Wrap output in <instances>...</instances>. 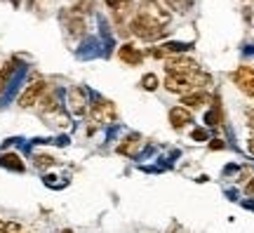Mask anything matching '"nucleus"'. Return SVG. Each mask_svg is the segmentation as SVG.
<instances>
[{
    "label": "nucleus",
    "instance_id": "1",
    "mask_svg": "<svg viewBox=\"0 0 254 233\" xmlns=\"http://www.w3.org/2000/svg\"><path fill=\"white\" fill-rule=\"evenodd\" d=\"M127 28H129V33H134L139 40H146V43H155V40H160L165 36L163 24H158L155 19H151L144 12L134 14L132 21L127 24Z\"/></svg>",
    "mask_w": 254,
    "mask_h": 233
},
{
    "label": "nucleus",
    "instance_id": "2",
    "mask_svg": "<svg viewBox=\"0 0 254 233\" xmlns=\"http://www.w3.org/2000/svg\"><path fill=\"white\" fill-rule=\"evenodd\" d=\"M87 120H90V130H87V132L92 135V132L101 125H113V123L118 120V111L113 106V101L99 99V101H94V104L87 108Z\"/></svg>",
    "mask_w": 254,
    "mask_h": 233
},
{
    "label": "nucleus",
    "instance_id": "3",
    "mask_svg": "<svg viewBox=\"0 0 254 233\" xmlns=\"http://www.w3.org/2000/svg\"><path fill=\"white\" fill-rule=\"evenodd\" d=\"M198 71H200V64L189 59V57L177 54V57H170V59H167V73L182 76V78H190V76H195Z\"/></svg>",
    "mask_w": 254,
    "mask_h": 233
},
{
    "label": "nucleus",
    "instance_id": "4",
    "mask_svg": "<svg viewBox=\"0 0 254 233\" xmlns=\"http://www.w3.org/2000/svg\"><path fill=\"white\" fill-rule=\"evenodd\" d=\"M231 80L245 97H254V69L252 66H238L231 73Z\"/></svg>",
    "mask_w": 254,
    "mask_h": 233
},
{
    "label": "nucleus",
    "instance_id": "5",
    "mask_svg": "<svg viewBox=\"0 0 254 233\" xmlns=\"http://www.w3.org/2000/svg\"><path fill=\"white\" fill-rule=\"evenodd\" d=\"M47 87H50V85H47L45 80H33L31 85H26V90L19 94V101H17V104L21 108L36 106L38 101H40V97H43V94L47 92Z\"/></svg>",
    "mask_w": 254,
    "mask_h": 233
},
{
    "label": "nucleus",
    "instance_id": "6",
    "mask_svg": "<svg viewBox=\"0 0 254 233\" xmlns=\"http://www.w3.org/2000/svg\"><path fill=\"white\" fill-rule=\"evenodd\" d=\"M66 108L71 111L73 116H85L87 108H90V101H87V92L82 87H71L68 94H66Z\"/></svg>",
    "mask_w": 254,
    "mask_h": 233
},
{
    "label": "nucleus",
    "instance_id": "7",
    "mask_svg": "<svg viewBox=\"0 0 254 233\" xmlns=\"http://www.w3.org/2000/svg\"><path fill=\"white\" fill-rule=\"evenodd\" d=\"M62 21H64V26H66V31H68V36H73V38L85 36V28H87V24H85L82 14L73 12V9H68V12L64 9V12H62Z\"/></svg>",
    "mask_w": 254,
    "mask_h": 233
},
{
    "label": "nucleus",
    "instance_id": "8",
    "mask_svg": "<svg viewBox=\"0 0 254 233\" xmlns=\"http://www.w3.org/2000/svg\"><path fill=\"white\" fill-rule=\"evenodd\" d=\"M141 12L148 14L151 19H155L158 24H163V26L172 19V12H170V9H165L160 0H144V2H141Z\"/></svg>",
    "mask_w": 254,
    "mask_h": 233
},
{
    "label": "nucleus",
    "instance_id": "9",
    "mask_svg": "<svg viewBox=\"0 0 254 233\" xmlns=\"http://www.w3.org/2000/svg\"><path fill=\"white\" fill-rule=\"evenodd\" d=\"M141 149H144V137H139V135H129L118 144V153L120 155H127V158H136L141 153Z\"/></svg>",
    "mask_w": 254,
    "mask_h": 233
},
{
    "label": "nucleus",
    "instance_id": "10",
    "mask_svg": "<svg viewBox=\"0 0 254 233\" xmlns=\"http://www.w3.org/2000/svg\"><path fill=\"white\" fill-rule=\"evenodd\" d=\"M165 90L172 92V94H189L193 90V85H190L189 78H182V76H174V73H167L165 76Z\"/></svg>",
    "mask_w": 254,
    "mask_h": 233
},
{
    "label": "nucleus",
    "instance_id": "11",
    "mask_svg": "<svg viewBox=\"0 0 254 233\" xmlns=\"http://www.w3.org/2000/svg\"><path fill=\"white\" fill-rule=\"evenodd\" d=\"M167 120H170V125H172L174 130H184L186 125L193 123V113L184 106H172L170 113H167Z\"/></svg>",
    "mask_w": 254,
    "mask_h": 233
},
{
    "label": "nucleus",
    "instance_id": "12",
    "mask_svg": "<svg viewBox=\"0 0 254 233\" xmlns=\"http://www.w3.org/2000/svg\"><path fill=\"white\" fill-rule=\"evenodd\" d=\"M118 59L125 64V66H139V64L144 62V52L136 45H132V43H125V45L118 50Z\"/></svg>",
    "mask_w": 254,
    "mask_h": 233
},
{
    "label": "nucleus",
    "instance_id": "13",
    "mask_svg": "<svg viewBox=\"0 0 254 233\" xmlns=\"http://www.w3.org/2000/svg\"><path fill=\"white\" fill-rule=\"evenodd\" d=\"M209 101V97L205 94L202 90H195V92H189V94H184L182 97V104L179 106H184V108H200V106H205Z\"/></svg>",
    "mask_w": 254,
    "mask_h": 233
},
{
    "label": "nucleus",
    "instance_id": "14",
    "mask_svg": "<svg viewBox=\"0 0 254 233\" xmlns=\"http://www.w3.org/2000/svg\"><path fill=\"white\" fill-rule=\"evenodd\" d=\"M0 165H2V167H7V170L24 172V160L19 158L17 153H5V155H0Z\"/></svg>",
    "mask_w": 254,
    "mask_h": 233
},
{
    "label": "nucleus",
    "instance_id": "15",
    "mask_svg": "<svg viewBox=\"0 0 254 233\" xmlns=\"http://www.w3.org/2000/svg\"><path fill=\"white\" fill-rule=\"evenodd\" d=\"M14 71H17V64L9 59L2 69H0V94L7 90V85H9V80H12V76H14Z\"/></svg>",
    "mask_w": 254,
    "mask_h": 233
},
{
    "label": "nucleus",
    "instance_id": "16",
    "mask_svg": "<svg viewBox=\"0 0 254 233\" xmlns=\"http://www.w3.org/2000/svg\"><path fill=\"white\" fill-rule=\"evenodd\" d=\"M193 2H195V0H165L167 7L174 9V12H182V14H186V12L193 9Z\"/></svg>",
    "mask_w": 254,
    "mask_h": 233
},
{
    "label": "nucleus",
    "instance_id": "17",
    "mask_svg": "<svg viewBox=\"0 0 254 233\" xmlns=\"http://www.w3.org/2000/svg\"><path fill=\"white\" fill-rule=\"evenodd\" d=\"M221 120H224V116H221V108H219V104H214V106L205 113V123H207L209 127H217V125H221Z\"/></svg>",
    "mask_w": 254,
    "mask_h": 233
},
{
    "label": "nucleus",
    "instance_id": "18",
    "mask_svg": "<svg viewBox=\"0 0 254 233\" xmlns=\"http://www.w3.org/2000/svg\"><path fill=\"white\" fill-rule=\"evenodd\" d=\"M139 85H141L144 90H148V92H155V90H158V85H160V78H158L155 73H146Z\"/></svg>",
    "mask_w": 254,
    "mask_h": 233
},
{
    "label": "nucleus",
    "instance_id": "19",
    "mask_svg": "<svg viewBox=\"0 0 254 233\" xmlns=\"http://www.w3.org/2000/svg\"><path fill=\"white\" fill-rule=\"evenodd\" d=\"M33 165L40 167V170H45V167H52V165H55V158L47 155V153H36V155H33Z\"/></svg>",
    "mask_w": 254,
    "mask_h": 233
},
{
    "label": "nucleus",
    "instance_id": "20",
    "mask_svg": "<svg viewBox=\"0 0 254 233\" xmlns=\"http://www.w3.org/2000/svg\"><path fill=\"white\" fill-rule=\"evenodd\" d=\"M73 12H78V14H87L94 9V0H73Z\"/></svg>",
    "mask_w": 254,
    "mask_h": 233
},
{
    "label": "nucleus",
    "instance_id": "21",
    "mask_svg": "<svg viewBox=\"0 0 254 233\" xmlns=\"http://www.w3.org/2000/svg\"><path fill=\"white\" fill-rule=\"evenodd\" d=\"M190 139H193V142H207V130H205V127H195V130L190 132Z\"/></svg>",
    "mask_w": 254,
    "mask_h": 233
},
{
    "label": "nucleus",
    "instance_id": "22",
    "mask_svg": "<svg viewBox=\"0 0 254 233\" xmlns=\"http://www.w3.org/2000/svg\"><path fill=\"white\" fill-rule=\"evenodd\" d=\"M5 233H21V224H19V222H7Z\"/></svg>",
    "mask_w": 254,
    "mask_h": 233
},
{
    "label": "nucleus",
    "instance_id": "23",
    "mask_svg": "<svg viewBox=\"0 0 254 233\" xmlns=\"http://www.w3.org/2000/svg\"><path fill=\"white\" fill-rule=\"evenodd\" d=\"M224 146H226V144L221 142V139H209V149H212V151H221Z\"/></svg>",
    "mask_w": 254,
    "mask_h": 233
},
{
    "label": "nucleus",
    "instance_id": "24",
    "mask_svg": "<svg viewBox=\"0 0 254 233\" xmlns=\"http://www.w3.org/2000/svg\"><path fill=\"white\" fill-rule=\"evenodd\" d=\"M125 2H127V0H106V5H109L111 9H118L120 5H125Z\"/></svg>",
    "mask_w": 254,
    "mask_h": 233
},
{
    "label": "nucleus",
    "instance_id": "25",
    "mask_svg": "<svg viewBox=\"0 0 254 233\" xmlns=\"http://www.w3.org/2000/svg\"><path fill=\"white\" fill-rule=\"evenodd\" d=\"M247 125L254 127V106H252V108H247Z\"/></svg>",
    "mask_w": 254,
    "mask_h": 233
},
{
    "label": "nucleus",
    "instance_id": "26",
    "mask_svg": "<svg viewBox=\"0 0 254 233\" xmlns=\"http://www.w3.org/2000/svg\"><path fill=\"white\" fill-rule=\"evenodd\" d=\"M245 193H247V196H250V198H254V179H252V181H250V184H247V186H245Z\"/></svg>",
    "mask_w": 254,
    "mask_h": 233
},
{
    "label": "nucleus",
    "instance_id": "27",
    "mask_svg": "<svg viewBox=\"0 0 254 233\" xmlns=\"http://www.w3.org/2000/svg\"><path fill=\"white\" fill-rule=\"evenodd\" d=\"M247 151H250V153L254 155V135L250 137V142H247Z\"/></svg>",
    "mask_w": 254,
    "mask_h": 233
},
{
    "label": "nucleus",
    "instance_id": "28",
    "mask_svg": "<svg viewBox=\"0 0 254 233\" xmlns=\"http://www.w3.org/2000/svg\"><path fill=\"white\" fill-rule=\"evenodd\" d=\"M5 226H7V222H5V219H0V233H5Z\"/></svg>",
    "mask_w": 254,
    "mask_h": 233
},
{
    "label": "nucleus",
    "instance_id": "29",
    "mask_svg": "<svg viewBox=\"0 0 254 233\" xmlns=\"http://www.w3.org/2000/svg\"><path fill=\"white\" fill-rule=\"evenodd\" d=\"M62 233H73V229H64V231Z\"/></svg>",
    "mask_w": 254,
    "mask_h": 233
}]
</instances>
